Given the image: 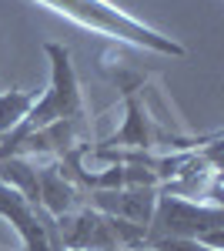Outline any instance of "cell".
<instances>
[{
    "label": "cell",
    "instance_id": "obj_2",
    "mask_svg": "<svg viewBox=\"0 0 224 251\" xmlns=\"http://www.w3.org/2000/svg\"><path fill=\"white\" fill-rule=\"evenodd\" d=\"M100 71L117 84V91L124 94V100H127V121H124V127H121L114 137L104 141V148H114V151H121V148H134V151H148V154H150V148H181V151H194V148H204V144H211V141L218 137V134L177 137V134L161 131V127L148 117L144 100H141L144 74H117L114 67H107V64H104Z\"/></svg>",
    "mask_w": 224,
    "mask_h": 251
},
{
    "label": "cell",
    "instance_id": "obj_8",
    "mask_svg": "<svg viewBox=\"0 0 224 251\" xmlns=\"http://www.w3.org/2000/svg\"><path fill=\"white\" fill-rule=\"evenodd\" d=\"M30 104H34V97L24 94V91H10V94H0V141L3 134L17 124L20 117L30 111Z\"/></svg>",
    "mask_w": 224,
    "mask_h": 251
},
{
    "label": "cell",
    "instance_id": "obj_7",
    "mask_svg": "<svg viewBox=\"0 0 224 251\" xmlns=\"http://www.w3.org/2000/svg\"><path fill=\"white\" fill-rule=\"evenodd\" d=\"M37 204L50 218H64V214H74L80 208H87V191L71 184L64 174L57 171V164H50V168L37 171Z\"/></svg>",
    "mask_w": 224,
    "mask_h": 251
},
{
    "label": "cell",
    "instance_id": "obj_1",
    "mask_svg": "<svg viewBox=\"0 0 224 251\" xmlns=\"http://www.w3.org/2000/svg\"><path fill=\"white\" fill-rule=\"evenodd\" d=\"M44 50H47V57H50V64H54L50 87H47L44 97L34 100L30 111L3 134V141H0V161L10 157L14 144H20L27 134H34V131H40V127H47V124H54V121L87 117V111H84V97H80V87H77L74 64H71V50H67L64 44H44Z\"/></svg>",
    "mask_w": 224,
    "mask_h": 251
},
{
    "label": "cell",
    "instance_id": "obj_3",
    "mask_svg": "<svg viewBox=\"0 0 224 251\" xmlns=\"http://www.w3.org/2000/svg\"><path fill=\"white\" fill-rule=\"evenodd\" d=\"M221 204H191L177 194H157L150 221L144 228V241L157 238H184L207 245L211 251H221Z\"/></svg>",
    "mask_w": 224,
    "mask_h": 251
},
{
    "label": "cell",
    "instance_id": "obj_5",
    "mask_svg": "<svg viewBox=\"0 0 224 251\" xmlns=\"http://www.w3.org/2000/svg\"><path fill=\"white\" fill-rule=\"evenodd\" d=\"M0 218H7L20 231L27 251H64L57 238V218H50L40 204L27 201L17 188L3 181H0Z\"/></svg>",
    "mask_w": 224,
    "mask_h": 251
},
{
    "label": "cell",
    "instance_id": "obj_4",
    "mask_svg": "<svg viewBox=\"0 0 224 251\" xmlns=\"http://www.w3.org/2000/svg\"><path fill=\"white\" fill-rule=\"evenodd\" d=\"M60 248L71 251H137L144 245V225H134L114 214L80 208L57 218Z\"/></svg>",
    "mask_w": 224,
    "mask_h": 251
},
{
    "label": "cell",
    "instance_id": "obj_6",
    "mask_svg": "<svg viewBox=\"0 0 224 251\" xmlns=\"http://www.w3.org/2000/svg\"><path fill=\"white\" fill-rule=\"evenodd\" d=\"M157 201V188H114V191H87V208L114 214L148 228L150 211Z\"/></svg>",
    "mask_w": 224,
    "mask_h": 251
}]
</instances>
